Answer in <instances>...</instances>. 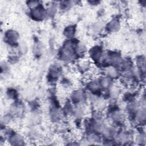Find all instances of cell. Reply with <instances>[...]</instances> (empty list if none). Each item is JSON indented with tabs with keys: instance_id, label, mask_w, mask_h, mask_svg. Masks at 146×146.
<instances>
[{
	"instance_id": "9c48e42d",
	"label": "cell",
	"mask_w": 146,
	"mask_h": 146,
	"mask_svg": "<svg viewBox=\"0 0 146 146\" xmlns=\"http://www.w3.org/2000/svg\"><path fill=\"white\" fill-rule=\"evenodd\" d=\"M88 86V88H90V90L92 91H97L101 87L100 83L98 82L95 81V80L90 82Z\"/></svg>"
},
{
	"instance_id": "277c9868",
	"label": "cell",
	"mask_w": 146,
	"mask_h": 146,
	"mask_svg": "<svg viewBox=\"0 0 146 146\" xmlns=\"http://www.w3.org/2000/svg\"><path fill=\"white\" fill-rule=\"evenodd\" d=\"M6 37L10 43H14L18 39V35L15 31L9 30L6 34Z\"/></svg>"
},
{
	"instance_id": "5b68a950",
	"label": "cell",
	"mask_w": 146,
	"mask_h": 146,
	"mask_svg": "<svg viewBox=\"0 0 146 146\" xmlns=\"http://www.w3.org/2000/svg\"><path fill=\"white\" fill-rule=\"evenodd\" d=\"M83 92L80 90H76L72 92L71 99L74 102H79L83 99Z\"/></svg>"
},
{
	"instance_id": "6da1fadb",
	"label": "cell",
	"mask_w": 146,
	"mask_h": 146,
	"mask_svg": "<svg viewBox=\"0 0 146 146\" xmlns=\"http://www.w3.org/2000/svg\"><path fill=\"white\" fill-rule=\"evenodd\" d=\"M74 56V51L73 48L70 43L66 44L63 48L62 49L60 52L61 58L63 60L69 61L73 58Z\"/></svg>"
},
{
	"instance_id": "ba28073f",
	"label": "cell",
	"mask_w": 146,
	"mask_h": 146,
	"mask_svg": "<svg viewBox=\"0 0 146 146\" xmlns=\"http://www.w3.org/2000/svg\"><path fill=\"white\" fill-rule=\"evenodd\" d=\"M100 87L104 88H108L111 86V79L108 77H104L100 81Z\"/></svg>"
},
{
	"instance_id": "7a4b0ae2",
	"label": "cell",
	"mask_w": 146,
	"mask_h": 146,
	"mask_svg": "<svg viewBox=\"0 0 146 146\" xmlns=\"http://www.w3.org/2000/svg\"><path fill=\"white\" fill-rule=\"evenodd\" d=\"M31 14L34 18H35L36 19H42L45 17L46 11L42 6L38 5L32 9Z\"/></svg>"
},
{
	"instance_id": "3957f363",
	"label": "cell",
	"mask_w": 146,
	"mask_h": 146,
	"mask_svg": "<svg viewBox=\"0 0 146 146\" xmlns=\"http://www.w3.org/2000/svg\"><path fill=\"white\" fill-rule=\"evenodd\" d=\"M102 55V49L101 47L96 46L92 47L90 51L91 58L94 60H99Z\"/></svg>"
},
{
	"instance_id": "8992f818",
	"label": "cell",
	"mask_w": 146,
	"mask_h": 146,
	"mask_svg": "<svg viewBox=\"0 0 146 146\" xmlns=\"http://www.w3.org/2000/svg\"><path fill=\"white\" fill-rule=\"evenodd\" d=\"M119 27H120V25H119V22L115 20L112 21L108 25V28L109 30H110L111 31H112V32H115V31L118 30Z\"/></svg>"
},
{
	"instance_id": "30bf717a",
	"label": "cell",
	"mask_w": 146,
	"mask_h": 146,
	"mask_svg": "<svg viewBox=\"0 0 146 146\" xmlns=\"http://www.w3.org/2000/svg\"><path fill=\"white\" fill-rule=\"evenodd\" d=\"M75 28L72 26L67 27L64 30V35L68 38H71L75 34Z\"/></svg>"
},
{
	"instance_id": "52a82bcc",
	"label": "cell",
	"mask_w": 146,
	"mask_h": 146,
	"mask_svg": "<svg viewBox=\"0 0 146 146\" xmlns=\"http://www.w3.org/2000/svg\"><path fill=\"white\" fill-rule=\"evenodd\" d=\"M106 74L110 78H114L117 75V71L116 69L114 67L107 68L106 70Z\"/></svg>"
}]
</instances>
